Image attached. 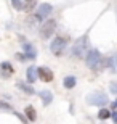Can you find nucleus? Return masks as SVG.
<instances>
[{"label":"nucleus","mask_w":117,"mask_h":124,"mask_svg":"<svg viewBox=\"0 0 117 124\" xmlns=\"http://www.w3.org/2000/svg\"><path fill=\"white\" fill-rule=\"evenodd\" d=\"M35 7H37V2H35V0H31V2H26V5H24V10H26V11H32Z\"/></svg>","instance_id":"obj_18"},{"label":"nucleus","mask_w":117,"mask_h":124,"mask_svg":"<svg viewBox=\"0 0 117 124\" xmlns=\"http://www.w3.org/2000/svg\"><path fill=\"white\" fill-rule=\"evenodd\" d=\"M111 110H112V111H117V100L112 101V105H111Z\"/></svg>","instance_id":"obj_24"},{"label":"nucleus","mask_w":117,"mask_h":124,"mask_svg":"<svg viewBox=\"0 0 117 124\" xmlns=\"http://www.w3.org/2000/svg\"><path fill=\"white\" fill-rule=\"evenodd\" d=\"M26 78H27V84H29V85H32V84L37 81V68H34V66L27 68V71H26Z\"/></svg>","instance_id":"obj_10"},{"label":"nucleus","mask_w":117,"mask_h":124,"mask_svg":"<svg viewBox=\"0 0 117 124\" xmlns=\"http://www.w3.org/2000/svg\"><path fill=\"white\" fill-rule=\"evenodd\" d=\"M51 11H53V7H51L50 3H42L40 7L37 8L32 21H47V16H48Z\"/></svg>","instance_id":"obj_6"},{"label":"nucleus","mask_w":117,"mask_h":124,"mask_svg":"<svg viewBox=\"0 0 117 124\" xmlns=\"http://www.w3.org/2000/svg\"><path fill=\"white\" fill-rule=\"evenodd\" d=\"M37 78L42 79L43 82H51L53 81V71L48 66H40V68H37Z\"/></svg>","instance_id":"obj_7"},{"label":"nucleus","mask_w":117,"mask_h":124,"mask_svg":"<svg viewBox=\"0 0 117 124\" xmlns=\"http://www.w3.org/2000/svg\"><path fill=\"white\" fill-rule=\"evenodd\" d=\"M40 98H42V103L45 106H48L51 101H53V93L50 92V90H42L40 92Z\"/></svg>","instance_id":"obj_12"},{"label":"nucleus","mask_w":117,"mask_h":124,"mask_svg":"<svg viewBox=\"0 0 117 124\" xmlns=\"http://www.w3.org/2000/svg\"><path fill=\"white\" fill-rule=\"evenodd\" d=\"M111 118H112V123H114V124H117V111H112Z\"/></svg>","instance_id":"obj_22"},{"label":"nucleus","mask_w":117,"mask_h":124,"mask_svg":"<svg viewBox=\"0 0 117 124\" xmlns=\"http://www.w3.org/2000/svg\"><path fill=\"white\" fill-rule=\"evenodd\" d=\"M16 87L21 89V90H23L24 93H27V95H34V93H35L34 87H32V85H29L27 82H23V81H18V82H16Z\"/></svg>","instance_id":"obj_11"},{"label":"nucleus","mask_w":117,"mask_h":124,"mask_svg":"<svg viewBox=\"0 0 117 124\" xmlns=\"http://www.w3.org/2000/svg\"><path fill=\"white\" fill-rule=\"evenodd\" d=\"M109 90H111V93L117 95V81H112V82H111V85H109Z\"/></svg>","instance_id":"obj_20"},{"label":"nucleus","mask_w":117,"mask_h":124,"mask_svg":"<svg viewBox=\"0 0 117 124\" xmlns=\"http://www.w3.org/2000/svg\"><path fill=\"white\" fill-rule=\"evenodd\" d=\"M87 103L88 105H93V106H104L108 103V97H106L104 92H101V90H95V92L87 95Z\"/></svg>","instance_id":"obj_4"},{"label":"nucleus","mask_w":117,"mask_h":124,"mask_svg":"<svg viewBox=\"0 0 117 124\" xmlns=\"http://www.w3.org/2000/svg\"><path fill=\"white\" fill-rule=\"evenodd\" d=\"M16 60L21 61V63H24V61H27V58H26V55H24V53H16Z\"/></svg>","instance_id":"obj_21"},{"label":"nucleus","mask_w":117,"mask_h":124,"mask_svg":"<svg viewBox=\"0 0 117 124\" xmlns=\"http://www.w3.org/2000/svg\"><path fill=\"white\" fill-rule=\"evenodd\" d=\"M23 50H24V55H26L27 60H35L37 58V50H35V47L32 45V44H24Z\"/></svg>","instance_id":"obj_9"},{"label":"nucleus","mask_w":117,"mask_h":124,"mask_svg":"<svg viewBox=\"0 0 117 124\" xmlns=\"http://www.w3.org/2000/svg\"><path fill=\"white\" fill-rule=\"evenodd\" d=\"M68 42H69V37H63V36H56L51 40V44H50V50H51V53H55V55H59L61 52L68 47Z\"/></svg>","instance_id":"obj_5"},{"label":"nucleus","mask_w":117,"mask_h":124,"mask_svg":"<svg viewBox=\"0 0 117 124\" xmlns=\"http://www.w3.org/2000/svg\"><path fill=\"white\" fill-rule=\"evenodd\" d=\"M0 110H5V111H11V113H14L13 106L10 105V103H7V101H0Z\"/></svg>","instance_id":"obj_19"},{"label":"nucleus","mask_w":117,"mask_h":124,"mask_svg":"<svg viewBox=\"0 0 117 124\" xmlns=\"http://www.w3.org/2000/svg\"><path fill=\"white\" fill-rule=\"evenodd\" d=\"M14 115L18 116V118H19V119H21V121H23V123H27V119H26V118H24L23 115H19V113H16V111H14Z\"/></svg>","instance_id":"obj_23"},{"label":"nucleus","mask_w":117,"mask_h":124,"mask_svg":"<svg viewBox=\"0 0 117 124\" xmlns=\"http://www.w3.org/2000/svg\"><path fill=\"white\" fill-rule=\"evenodd\" d=\"M106 66L111 68L112 71H117V55H114L112 58H109V60L106 61Z\"/></svg>","instance_id":"obj_16"},{"label":"nucleus","mask_w":117,"mask_h":124,"mask_svg":"<svg viewBox=\"0 0 117 124\" xmlns=\"http://www.w3.org/2000/svg\"><path fill=\"white\" fill-rule=\"evenodd\" d=\"M85 63L87 66L93 71H101V69L106 66V60L103 58V55L99 53V50L96 48H90L85 55Z\"/></svg>","instance_id":"obj_1"},{"label":"nucleus","mask_w":117,"mask_h":124,"mask_svg":"<svg viewBox=\"0 0 117 124\" xmlns=\"http://www.w3.org/2000/svg\"><path fill=\"white\" fill-rule=\"evenodd\" d=\"M111 115H112V111L108 110V108H101V110L98 111V118H99L101 121H104V119H108V118H111Z\"/></svg>","instance_id":"obj_15"},{"label":"nucleus","mask_w":117,"mask_h":124,"mask_svg":"<svg viewBox=\"0 0 117 124\" xmlns=\"http://www.w3.org/2000/svg\"><path fill=\"white\" fill-rule=\"evenodd\" d=\"M24 113H26V119L32 121V123H34V121L37 119V113H35V108H34L32 105L26 106V108H24Z\"/></svg>","instance_id":"obj_13"},{"label":"nucleus","mask_w":117,"mask_h":124,"mask_svg":"<svg viewBox=\"0 0 117 124\" xmlns=\"http://www.w3.org/2000/svg\"><path fill=\"white\" fill-rule=\"evenodd\" d=\"M13 73H14V71H13V66H11L8 61H3V63H0V78L8 79Z\"/></svg>","instance_id":"obj_8"},{"label":"nucleus","mask_w":117,"mask_h":124,"mask_svg":"<svg viewBox=\"0 0 117 124\" xmlns=\"http://www.w3.org/2000/svg\"><path fill=\"white\" fill-rule=\"evenodd\" d=\"M63 85L66 89H74L77 85V79L74 78V76H66V78L63 79Z\"/></svg>","instance_id":"obj_14"},{"label":"nucleus","mask_w":117,"mask_h":124,"mask_svg":"<svg viewBox=\"0 0 117 124\" xmlns=\"http://www.w3.org/2000/svg\"><path fill=\"white\" fill-rule=\"evenodd\" d=\"M88 36H82L79 37L76 42H74V45H72V56L74 58H82V56L85 55V52H88Z\"/></svg>","instance_id":"obj_2"},{"label":"nucleus","mask_w":117,"mask_h":124,"mask_svg":"<svg viewBox=\"0 0 117 124\" xmlns=\"http://www.w3.org/2000/svg\"><path fill=\"white\" fill-rule=\"evenodd\" d=\"M11 5H13L14 10L21 11V10H24V5H26V2H23V0H13V2H11Z\"/></svg>","instance_id":"obj_17"},{"label":"nucleus","mask_w":117,"mask_h":124,"mask_svg":"<svg viewBox=\"0 0 117 124\" xmlns=\"http://www.w3.org/2000/svg\"><path fill=\"white\" fill-rule=\"evenodd\" d=\"M55 29H56V19L55 18H48L47 21H43L40 28V39L42 40L50 39L55 34Z\"/></svg>","instance_id":"obj_3"}]
</instances>
